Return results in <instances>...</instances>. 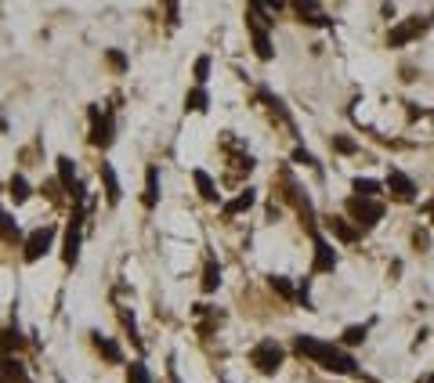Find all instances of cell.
Wrapping results in <instances>:
<instances>
[{
    "instance_id": "1",
    "label": "cell",
    "mask_w": 434,
    "mask_h": 383,
    "mask_svg": "<svg viewBox=\"0 0 434 383\" xmlns=\"http://www.w3.org/2000/svg\"><path fill=\"white\" fill-rule=\"evenodd\" d=\"M293 351L300 358L315 361V366H322L326 373H340V376H358V361L347 354L340 344H330V340H318V336H308L300 333L293 336Z\"/></svg>"
},
{
    "instance_id": "2",
    "label": "cell",
    "mask_w": 434,
    "mask_h": 383,
    "mask_svg": "<svg viewBox=\"0 0 434 383\" xmlns=\"http://www.w3.org/2000/svg\"><path fill=\"white\" fill-rule=\"evenodd\" d=\"M268 26L272 18H265V4H250L246 8V29H250V40H253V51L260 62H272L275 51H272V36H268Z\"/></svg>"
},
{
    "instance_id": "3",
    "label": "cell",
    "mask_w": 434,
    "mask_h": 383,
    "mask_svg": "<svg viewBox=\"0 0 434 383\" xmlns=\"http://www.w3.org/2000/svg\"><path fill=\"white\" fill-rule=\"evenodd\" d=\"M55 236H58L55 224H40V228H33L29 236L22 239V261H26V264H36L40 257H48V253L55 250Z\"/></svg>"
},
{
    "instance_id": "4",
    "label": "cell",
    "mask_w": 434,
    "mask_h": 383,
    "mask_svg": "<svg viewBox=\"0 0 434 383\" xmlns=\"http://www.w3.org/2000/svg\"><path fill=\"white\" fill-rule=\"evenodd\" d=\"M282 361H286V351H282L279 340H260V344H253V351H250V366L265 376H275L282 369Z\"/></svg>"
},
{
    "instance_id": "5",
    "label": "cell",
    "mask_w": 434,
    "mask_h": 383,
    "mask_svg": "<svg viewBox=\"0 0 434 383\" xmlns=\"http://www.w3.org/2000/svg\"><path fill=\"white\" fill-rule=\"evenodd\" d=\"M347 210V221H355V228H373L380 217H384V203L380 199H362V196H351L344 203Z\"/></svg>"
},
{
    "instance_id": "6",
    "label": "cell",
    "mask_w": 434,
    "mask_h": 383,
    "mask_svg": "<svg viewBox=\"0 0 434 383\" xmlns=\"http://www.w3.org/2000/svg\"><path fill=\"white\" fill-rule=\"evenodd\" d=\"M80 246H83V210H73V221L65 224V243H62V264L76 268L80 264Z\"/></svg>"
},
{
    "instance_id": "7",
    "label": "cell",
    "mask_w": 434,
    "mask_h": 383,
    "mask_svg": "<svg viewBox=\"0 0 434 383\" xmlns=\"http://www.w3.org/2000/svg\"><path fill=\"white\" fill-rule=\"evenodd\" d=\"M87 116H91V145L94 148H108L116 141V120H113V113H102L98 105H91V109H87Z\"/></svg>"
},
{
    "instance_id": "8",
    "label": "cell",
    "mask_w": 434,
    "mask_h": 383,
    "mask_svg": "<svg viewBox=\"0 0 434 383\" xmlns=\"http://www.w3.org/2000/svg\"><path fill=\"white\" fill-rule=\"evenodd\" d=\"M430 26H434V15L409 18V22H402V26H395V29L387 33V48H405L409 40H416V36H420L424 29H430Z\"/></svg>"
},
{
    "instance_id": "9",
    "label": "cell",
    "mask_w": 434,
    "mask_h": 383,
    "mask_svg": "<svg viewBox=\"0 0 434 383\" xmlns=\"http://www.w3.org/2000/svg\"><path fill=\"white\" fill-rule=\"evenodd\" d=\"M312 243H315L312 271H315V275H330V271H337V250L330 246V239H326L318 228H312Z\"/></svg>"
},
{
    "instance_id": "10",
    "label": "cell",
    "mask_w": 434,
    "mask_h": 383,
    "mask_svg": "<svg viewBox=\"0 0 434 383\" xmlns=\"http://www.w3.org/2000/svg\"><path fill=\"white\" fill-rule=\"evenodd\" d=\"M384 188L391 192V199H398V203H412V199H416V185H412V178L402 174L398 166H391V170H387Z\"/></svg>"
},
{
    "instance_id": "11",
    "label": "cell",
    "mask_w": 434,
    "mask_h": 383,
    "mask_svg": "<svg viewBox=\"0 0 434 383\" xmlns=\"http://www.w3.org/2000/svg\"><path fill=\"white\" fill-rule=\"evenodd\" d=\"M0 383H33V380L15 354H0Z\"/></svg>"
},
{
    "instance_id": "12",
    "label": "cell",
    "mask_w": 434,
    "mask_h": 383,
    "mask_svg": "<svg viewBox=\"0 0 434 383\" xmlns=\"http://www.w3.org/2000/svg\"><path fill=\"white\" fill-rule=\"evenodd\" d=\"M98 174H102V185H105V203H108V206H120L123 188H120V178H116V166H113V163H102Z\"/></svg>"
},
{
    "instance_id": "13",
    "label": "cell",
    "mask_w": 434,
    "mask_h": 383,
    "mask_svg": "<svg viewBox=\"0 0 434 383\" xmlns=\"http://www.w3.org/2000/svg\"><path fill=\"white\" fill-rule=\"evenodd\" d=\"M91 344H94V351H98L105 361H113V366H116V361H123V351H120L116 340H108V336H102V333H91Z\"/></svg>"
},
{
    "instance_id": "14",
    "label": "cell",
    "mask_w": 434,
    "mask_h": 383,
    "mask_svg": "<svg viewBox=\"0 0 434 383\" xmlns=\"http://www.w3.org/2000/svg\"><path fill=\"white\" fill-rule=\"evenodd\" d=\"M55 170H58V188H65V192H73V185H76V163L69 159V156H58L55 159Z\"/></svg>"
},
{
    "instance_id": "15",
    "label": "cell",
    "mask_w": 434,
    "mask_h": 383,
    "mask_svg": "<svg viewBox=\"0 0 434 383\" xmlns=\"http://www.w3.org/2000/svg\"><path fill=\"white\" fill-rule=\"evenodd\" d=\"M145 210H152L160 203V166H148L145 170V196H141Z\"/></svg>"
},
{
    "instance_id": "16",
    "label": "cell",
    "mask_w": 434,
    "mask_h": 383,
    "mask_svg": "<svg viewBox=\"0 0 434 383\" xmlns=\"http://www.w3.org/2000/svg\"><path fill=\"white\" fill-rule=\"evenodd\" d=\"M326 224H330V231H333L340 243H358V236H362V231H358L351 221H347V217H330Z\"/></svg>"
},
{
    "instance_id": "17",
    "label": "cell",
    "mask_w": 434,
    "mask_h": 383,
    "mask_svg": "<svg viewBox=\"0 0 434 383\" xmlns=\"http://www.w3.org/2000/svg\"><path fill=\"white\" fill-rule=\"evenodd\" d=\"M192 181H195V188H200V196H203L206 203L221 199V192H217V185H214V178L206 174V170H192Z\"/></svg>"
},
{
    "instance_id": "18",
    "label": "cell",
    "mask_w": 434,
    "mask_h": 383,
    "mask_svg": "<svg viewBox=\"0 0 434 383\" xmlns=\"http://www.w3.org/2000/svg\"><path fill=\"white\" fill-rule=\"evenodd\" d=\"M33 196V188H29V181L22 178V174H11V181H8V199L15 203V206H22Z\"/></svg>"
},
{
    "instance_id": "19",
    "label": "cell",
    "mask_w": 434,
    "mask_h": 383,
    "mask_svg": "<svg viewBox=\"0 0 434 383\" xmlns=\"http://www.w3.org/2000/svg\"><path fill=\"white\" fill-rule=\"evenodd\" d=\"M22 347H26V336H22L15 326L0 329V354H15V351H22Z\"/></svg>"
},
{
    "instance_id": "20",
    "label": "cell",
    "mask_w": 434,
    "mask_h": 383,
    "mask_svg": "<svg viewBox=\"0 0 434 383\" xmlns=\"http://www.w3.org/2000/svg\"><path fill=\"white\" fill-rule=\"evenodd\" d=\"M293 11L300 15V22H308V26H333V18H326L318 11V4H293Z\"/></svg>"
},
{
    "instance_id": "21",
    "label": "cell",
    "mask_w": 434,
    "mask_h": 383,
    "mask_svg": "<svg viewBox=\"0 0 434 383\" xmlns=\"http://www.w3.org/2000/svg\"><path fill=\"white\" fill-rule=\"evenodd\" d=\"M217 286H221V264H217V257L210 253L206 264H203V293H214Z\"/></svg>"
},
{
    "instance_id": "22",
    "label": "cell",
    "mask_w": 434,
    "mask_h": 383,
    "mask_svg": "<svg viewBox=\"0 0 434 383\" xmlns=\"http://www.w3.org/2000/svg\"><path fill=\"white\" fill-rule=\"evenodd\" d=\"M253 203H257V192H253V188L239 192V196H235L232 203H225V217H235V214H243V210H250Z\"/></svg>"
},
{
    "instance_id": "23",
    "label": "cell",
    "mask_w": 434,
    "mask_h": 383,
    "mask_svg": "<svg viewBox=\"0 0 434 383\" xmlns=\"http://www.w3.org/2000/svg\"><path fill=\"white\" fill-rule=\"evenodd\" d=\"M0 239L4 243H22V228H18V221L8 214V210H0Z\"/></svg>"
},
{
    "instance_id": "24",
    "label": "cell",
    "mask_w": 434,
    "mask_h": 383,
    "mask_svg": "<svg viewBox=\"0 0 434 383\" xmlns=\"http://www.w3.org/2000/svg\"><path fill=\"white\" fill-rule=\"evenodd\" d=\"M351 188H355V196H362V199H380V192H384V185L373 181V178H355Z\"/></svg>"
},
{
    "instance_id": "25",
    "label": "cell",
    "mask_w": 434,
    "mask_h": 383,
    "mask_svg": "<svg viewBox=\"0 0 434 383\" xmlns=\"http://www.w3.org/2000/svg\"><path fill=\"white\" fill-rule=\"evenodd\" d=\"M206 109H210V94L203 87H195V91L185 94V113H206Z\"/></svg>"
},
{
    "instance_id": "26",
    "label": "cell",
    "mask_w": 434,
    "mask_h": 383,
    "mask_svg": "<svg viewBox=\"0 0 434 383\" xmlns=\"http://www.w3.org/2000/svg\"><path fill=\"white\" fill-rule=\"evenodd\" d=\"M365 336H369V322H362V326H347V329L340 333V347H358Z\"/></svg>"
},
{
    "instance_id": "27",
    "label": "cell",
    "mask_w": 434,
    "mask_h": 383,
    "mask_svg": "<svg viewBox=\"0 0 434 383\" xmlns=\"http://www.w3.org/2000/svg\"><path fill=\"white\" fill-rule=\"evenodd\" d=\"M127 383H156V380H152L148 366L138 358V361H130V366H127Z\"/></svg>"
},
{
    "instance_id": "28",
    "label": "cell",
    "mask_w": 434,
    "mask_h": 383,
    "mask_svg": "<svg viewBox=\"0 0 434 383\" xmlns=\"http://www.w3.org/2000/svg\"><path fill=\"white\" fill-rule=\"evenodd\" d=\"M192 76H195V83H200V87H203V83L210 80V55H200V58H195Z\"/></svg>"
},
{
    "instance_id": "29",
    "label": "cell",
    "mask_w": 434,
    "mask_h": 383,
    "mask_svg": "<svg viewBox=\"0 0 434 383\" xmlns=\"http://www.w3.org/2000/svg\"><path fill=\"white\" fill-rule=\"evenodd\" d=\"M268 286L282 296V301H293V286L286 282V275H272V279H268Z\"/></svg>"
},
{
    "instance_id": "30",
    "label": "cell",
    "mask_w": 434,
    "mask_h": 383,
    "mask_svg": "<svg viewBox=\"0 0 434 383\" xmlns=\"http://www.w3.org/2000/svg\"><path fill=\"white\" fill-rule=\"evenodd\" d=\"M333 152H340V156H351V152H358V145H355L351 138L337 134V138H333Z\"/></svg>"
},
{
    "instance_id": "31",
    "label": "cell",
    "mask_w": 434,
    "mask_h": 383,
    "mask_svg": "<svg viewBox=\"0 0 434 383\" xmlns=\"http://www.w3.org/2000/svg\"><path fill=\"white\" fill-rule=\"evenodd\" d=\"M105 58H108V66H113L116 73H123V69H127V58H123V51H105Z\"/></svg>"
},
{
    "instance_id": "32",
    "label": "cell",
    "mask_w": 434,
    "mask_h": 383,
    "mask_svg": "<svg viewBox=\"0 0 434 383\" xmlns=\"http://www.w3.org/2000/svg\"><path fill=\"white\" fill-rule=\"evenodd\" d=\"M293 163H304V166H318L315 156L308 152V148H293Z\"/></svg>"
},
{
    "instance_id": "33",
    "label": "cell",
    "mask_w": 434,
    "mask_h": 383,
    "mask_svg": "<svg viewBox=\"0 0 434 383\" xmlns=\"http://www.w3.org/2000/svg\"><path fill=\"white\" fill-rule=\"evenodd\" d=\"M412 243H416V250H427V246H430L427 231H412Z\"/></svg>"
},
{
    "instance_id": "34",
    "label": "cell",
    "mask_w": 434,
    "mask_h": 383,
    "mask_svg": "<svg viewBox=\"0 0 434 383\" xmlns=\"http://www.w3.org/2000/svg\"><path fill=\"white\" fill-rule=\"evenodd\" d=\"M427 214H430V221H434V203H427Z\"/></svg>"
},
{
    "instance_id": "35",
    "label": "cell",
    "mask_w": 434,
    "mask_h": 383,
    "mask_svg": "<svg viewBox=\"0 0 434 383\" xmlns=\"http://www.w3.org/2000/svg\"><path fill=\"white\" fill-rule=\"evenodd\" d=\"M424 383H434V373H430V376H427V380H424Z\"/></svg>"
}]
</instances>
